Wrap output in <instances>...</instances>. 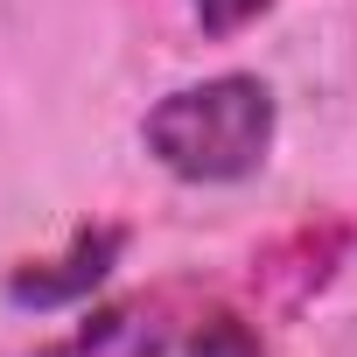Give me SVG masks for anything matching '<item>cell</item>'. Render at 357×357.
I'll list each match as a JSON object with an SVG mask.
<instances>
[{
    "label": "cell",
    "mask_w": 357,
    "mask_h": 357,
    "mask_svg": "<svg viewBox=\"0 0 357 357\" xmlns=\"http://www.w3.org/2000/svg\"><path fill=\"white\" fill-rule=\"evenodd\" d=\"M161 350H168L161 308H147V301H126V308H105V315L77 322V336L50 343L43 357H161Z\"/></svg>",
    "instance_id": "3957f363"
},
{
    "label": "cell",
    "mask_w": 357,
    "mask_h": 357,
    "mask_svg": "<svg viewBox=\"0 0 357 357\" xmlns=\"http://www.w3.org/2000/svg\"><path fill=\"white\" fill-rule=\"evenodd\" d=\"M280 0H190V15H197V29L211 36V43H231L238 29H252L259 15H273Z\"/></svg>",
    "instance_id": "5b68a950"
},
{
    "label": "cell",
    "mask_w": 357,
    "mask_h": 357,
    "mask_svg": "<svg viewBox=\"0 0 357 357\" xmlns=\"http://www.w3.org/2000/svg\"><path fill=\"white\" fill-rule=\"evenodd\" d=\"M190 357H266V343H259V329H252L245 315L211 308V315L190 329Z\"/></svg>",
    "instance_id": "277c9868"
},
{
    "label": "cell",
    "mask_w": 357,
    "mask_h": 357,
    "mask_svg": "<svg viewBox=\"0 0 357 357\" xmlns=\"http://www.w3.org/2000/svg\"><path fill=\"white\" fill-rule=\"evenodd\" d=\"M119 252H126V225H84V231H70V245L56 259L22 266L8 280V301L15 308H70L119 266Z\"/></svg>",
    "instance_id": "7a4b0ae2"
},
{
    "label": "cell",
    "mask_w": 357,
    "mask_h": 357,
    "mask_svg": "<svg viewBox=\"0 0 357 357\" xmlns=\"http://www.w3.org/2000/svg\"><path fill=\"white\" fill-rule=\"evenodd\" d=\"M273 133H280V105H273L266 77H252V70L183 84V91L154 98L140 119V147L175 183H245V175L266 168Z\"/></svg>",
    "instance_id": "6da1fadb"
}]
</instances>
